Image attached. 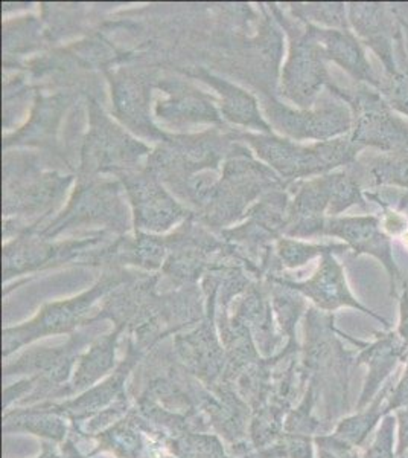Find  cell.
Masks as SVG:
<instances>
[{
  "instance_id": "cell-1",
  "label": "cell",
  "mask_w": 408,
  "mask_h": 458,
  "mask_svg": "<svg viewBox=\"0 0 408 458\" xmlns=\"http://www.w3.org/2000/svg\"><path fill=\"white\" fill-rule=\"evenodd\" d=\"M404 242H405V243H407L408 246V234H405V237H404Z\"/></svg>"
}]
</instances>
